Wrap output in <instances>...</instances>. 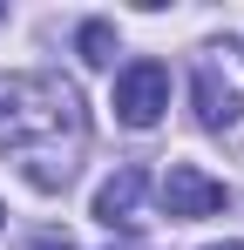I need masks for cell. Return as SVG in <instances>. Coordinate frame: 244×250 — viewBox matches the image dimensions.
Masks as SVG:
<instances>
[{
    "label": "cell",
    "mask_w": 244,
    "mask_h": 250,
    "mask_svg": "<svg viewBox=\"0 0 244 250\" xmlns=\"http://www.w3.org/2000/svg\"><path fill=\"white\" fill-rule=\"evenodd\" d=\"M88 149L81 95L61 75H0V156H14L34 189H68Z\"/></svg>",
    "instance_id": "cell-1"
},
{
    "label": "cell",
    "mask_w": 244,
    "mask_h": 250,
    "mask_svg": "<svg viewBox=\"0 0 244 250\" xmlns=\"http://www.w3.org/2000/svg\"><path fill=\"white\" fill-rule=\"evenodd\" d=\"M163 108H170V68H163V61H129L116 75V122L156 128Z\"/></svg>",
    "instance_id": "cell-2"
},
{
    "label": "cell",
    "mask_w": 244,
    "mask_h": 250,
    "mask_svg": "<svg viewBox=\"0 0 244 250\" xmlns=\"http://www.w3.org/2000/svg\"><path fill=\"white\" fill-rule=\"evenodd\" d=\"M163 196V216H176V223H190V216H217V209L231 203V189L217 183V176H203L197 163H170L156 183Z\"/></svg>",
    "instance_id": "cell-3"
},
{
    "label": "cell",
    "mask_w": 244,
    "mask_h": 250,
    "mask_svg": "<svg viewBox=\"0 0 244 250\" xmlns=\"http://www.w3.org/2000/svg\"><path fill=\"white\" fill-rule=\"evenodd\" d=\"M143 189H149V176H143L136 163H122L116 176L102 183V196H95V216H102L109 230H129V223H136V203H143Z\"/></svg>",
    "instance_id": "cell-4"
},
{
    "label": "cell",
    "mask_w": 244,
    "mask_h": 250,
    "mask_svg": "<svg viewBox=\"0 0 244 250\" xmlns=\"http://www.w3.org/2000/svg\"><path fill=\"white\" fill-rule=\"evenodd\" d=\"M238 115H244L238 82H224L217 61H203V68H197V122H203V128H231Z\"/></svg>",
    "instance_id": "cell-5"
},
{
    "label": "cell",
    "mask_w": 244,
    "mask_h": 250,
    "mask_svg": "<svg viewBox=\"0 0 244 250\" xmlns=\"http://www.w3.org/2000/svg\"><path fill=\"white\" fill-rule=\"evenodd\" d=\"M75 47H81V61H88V68H109V61H116V27H109V21H81Z\"/></svg>",
    "instance_id": "cell-6"
},
{
    "label": "cell",
    "mask_w": 244,
    "mask_h": 250,
    "mask_svg": "<svg viewBox=\"0 0 244 250\" xmlns=\"http://www.w3.org/2000/svg\"><path fill=\"white\" fill-rule=\"evenodd\" d=\"M34 250H75V244H68V237H41Z\"/></svg>",
    "instance_id": "cell-7"
},
{
    "label": "cell",
    "mask_w": 244,
    "mask_h": 250,
    "mask_svg": "<svg viewBox=\"0 0 244 250\" xmlns=\"http://www.w3.org/2000/svg\"><path fill=\"white\" fill-rule=\"evenodd\" d=\"M210 250H244V244H210Z\"/></svg>",
    "instance_id": "cell-8"
},
{
    "label": "cell",
    "mask_w": 244,
    "mask_h": 250,
    "mask_svg": "<svg viewBox=\"0 0 244 250\" xmlns=\"http://www.w3.org/2000/svg\"><path fill=\"white\" fill-rule=\"evenodd\" d=\"M0 230H7V209H0Z\"/></svg>",
    "instance_id": "cell-9"
},
{
    "label": "cell",
    "mask_w": 244,
    "mask_h": 250,
    "mask_svg": "<svg viewBox=\"0 0 244 250\" xmlns=\"http://www.w3.org/2000/svg\"><path fill=\"white\" fill-rule=\"evenodd\" d=\"M0 21H7V7H0Z\"/></svg>",
    "instance_id": "cell-10"
}]
</instances>
